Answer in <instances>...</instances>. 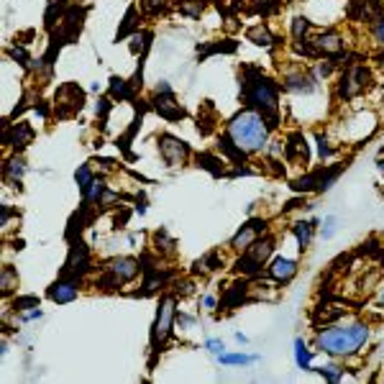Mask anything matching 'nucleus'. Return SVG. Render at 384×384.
I'll return each mask as SVG.
<instances>
[{
  "mask_svg": "<svg viewBox=\"0 0 384 384\" xmlns=\"http://www.w3.org/2000/svg\"><path fill=\"white\" fill-rule=\"evenodd\" d=\"M241 100L246 108H254L267 118L269 128H279V82L259 64H241Z\"/></svg>",
  "mask_w": 384,
  "mask_h": 384,
  "instance_id": "f257e3e1",
  "label": "nucleus"
},
{
  "mask_svg": "<svg viewBox=\"0 0 384 384\" xmlns=\"http://www.w3.org/2000/svg\"><path fill=\"white\" fill-rule=\"evenodd\" d=\"M371 328L366 320H354L346 326H323V331H318L313 338V346L320 354L331 356V359H349L356 356L359 351L369 343Z\"/></svg>",
  "mask_w": 384,
  "mask_h": 384,
  "instance_id": "f03ea898",
  "label": "nucleus"
},
{
  "mask_svg": "<svg viewBox=\"0 0 384 384\" xmlns=\"http://www.w3.org/2000/svg\"><path fill=\"white\" fill-rule=\"evenodd\" d=\"M223 134H226L238 149L246 151L249 157H254V154L267 151L271 139V128L259 110H254V108H241V110L226 123Z\"/></svg>",
  "mask_w": 384,
  "mask_h": 384,
  "instance_id": "7ed1b4c3",
  "label": "nucleus"
},
{
  "mask_svg": "<svg viewBox=\"0 0 384 384\" xmlns=\"http://www.w3.org/2000/svg\"><path fill=\"white\" fill-rule=\"evenodd\" d=\"M174 323H177V295H174V292H167V295H162V300H159L157 318H154V326H151V335H149V351H151L149 369H154V364H157V356L162 354L164 346H167V341H169L172 333H174Z\"/></svg>",
  "mask_w": 384,
  "mask_h": 384,
  "instance_id": "20e7f679",
  "label": "nucleus"
},
{
  "mask_svg": "<svg viewBox=\"0 0 384 384\" xmlns=\"http://www.w3.org/2000/svg\"><path fill=\"white\" fill-rule=\"evenodd\" d=\"M143 271L141 259H134V256H113L103 264V271L100 277L95 279V290L100 292H115L121 290L123 285H131L139 274Z\"/></svg>",
  "mask_w": 384,
  "mask_h": 384,
  "instance_id": "39448f33",
  "label": "nucleus"
},
{
  "mask_svg": "<svg viewBox=\"0 0 384 384\" xmlns=\"http://www.w3.org/2000/svg\"><path fill=\"white\" fill-rule=\"evenodd\" d=\"M274 243L277 241H274L271 233H264L262 238H256L249 249L238 254V259L233 262V271L238 277H249V279L262 277V269L274 256Z\"/></svg>",
  "mask_w": 384,
  "mask_h": 384,
  "instance_id": "423d86ee",
  "label": "nucleus"
},
{
  "mask_svg": "<svg viewBox=\"0 0 384 384\" xmlns=\"http://www.w3.org/2000/svg\"><path fill=\"white\" fill-rule=\"evenodd\" d=\"M374 87V75L366 64H343L338 82H335V98L341 103H351V100L361 98L364 93H369Z\"/></svg>",
  "mask_w": 384,
  "mask_h": 384,
  "instance_id": "0eeeda50",
  "label": "nucleus"
},
{
  "mask_svg": "<svg viewBox=\"0 0 384 384\" xmlns=\"http://www.w3.org/2000/svg\"><path fill=\"white\" fill-rule=\"evenodd\" d=\"M307 44H310L315 59L328 57V59H333L338 67H341L343 59H346V41H343V36L338 29H326L315 36H307Z\"/></svg>",
  "mask_w": 384,
  "mask_h": 384,
  "instance_id": "6e6552de",
  "label": "nucleus"
},
{
  "mask_svg": "<svg viewBox=\"0 0 384 384\" xmlns=\"http://www.w3.org/2000/svg\"><path fill=\"white\" fill-rule=\"evenodd\" d=\"M93 256L87 249L85 241H70V254H67V262L62 267V274L59 277H75V279H85L90 271H93Z\"/></svg>",
  "mask_w": 384,
  "mask_h": 384,
  "instance_id": "1a4fd4ad",
  "label": "nucleus"
},
{
  "mask_svg": "<svg viewBox=\"0 0 384 384\" xmlns=\"http://www.w3.org/2000/svg\"><path fill=\"white\" fill-rule=\"evenodd\" d=\"M85 108V90L77 82H64L54 95V115L57 118H72Z\"/></svg>",
  "mask_w": 384,
  "mask_h": 384,
  "instance_id": "9d476101",
  "label": "nucleus"
},
{
  "mask_svg": "<svg viewBox=\"0 0 384 384\" xmlns=\"http://www.w3.org/2000/svg\"><path fill=\"white\" fill-rule=\"evenodd\" d=\"M157 149H159V157L167 167L177 169V167H185L192 157V149L190 143H185L179 136H172V134H162L157 139Z\"/></svg>",
  "mask_w": 384,
  "mask_h": 384,
  "instance_id": "9b49d317",
  "label": "nucleus"
},
{
  "mask_svg": "<svg viewBox=\"0 0 384 384\" xmlns=\"http://www.w3.org/2000/svg\"><path fill=\"white\" fill-rule=\"evenodd\" d=\"M264 233H269V221H267V218H249V221L236 231L233 238L228 241V246H231L236 254H241V251L249 249L256 238H262Z\"/></svg>",
  "mask_w": 384,
  "mask_h": 384,
  "instance_id": "f8f14e48",
  "label": "nucleus"
},
{
  "mask_svg": "<svg viewBox=\"0 0 384 384\" xmlns=\"http://www.w3.org/2000/svg\"><path fill=\"white\" fill-rule=\"evenodd\" d=\"M282 90L295 95H313L320 90V79L315 77V72L297 67V70H290L282 75Z\"/></svg>",
  "mask_w": 384,
  "mask_h": 384,
  "instance_id": "ddd939ff",
  "label": "nucleus"
},
{
  "mask_svg": "<svg viewBox=\"0 0 384 384\" xmlns=\"http://www.w3.org/2000/svg\"><path fill=\"white\" fill-rule=\"evenodd\" d=\"M251 282L249 277L246 279H236V282H231V285L223 290L221 300H218V307H221V313H233V310H238L241 305H246V302H251Z\"/></svg>",
  "mask_w": 384,
  "mask_h": 384,
  "instance_id": "4468645a",
  "label": "nucleus"
},
{
  "mask_svg": "<svg viewBox=\"0 0 384 384\" xmlns=\"http://www.w3.org/2000/svg\"><path fill=\"white\" fill-rule=\"evenodd\" d=\"M34 136H36L34 126L26 121L6 123V128H3V143L11 151H15V154H23V151L29 149V143H34Z\"/></svg>",
  "mask_w": 384,
  "mask_h": 384,
  "instance_id": "2eb2a0df",
  "label": "nucleus"
},
{
  "mask_svg": "<svg viewBox=\"0 0 384 384\" xmlns=\"http://www.w3.org/2000/svg\"><path fill=\"white\" fill-rule=\"evenodd\" d=\"M300 264L295 259H287V256H271L269 264H267V277L274 282V285H290L292 279L297 277Z\"/></svg>",
  "mask_w": 384,
  "mask_h": 384,
  "instance_id": "dca6fc26",
  "label": "nucleus"
},
{
  "mask_svg": "<svg viewBox=\"0 0 384 384\" xmlns=\"http://www.w3.org/2000/svg\"><path fill=\"white\" fill-rule=\"evenodd\" d=\"M79 285L82 279H75V277H59L57 282H51L49 290H46V297L57 305H70L75 300L79 297Z\"/></svg>",
  "mask_w": 384,
  "mask_h": 384,
  "instance_id": "f3484780",
  "label": "nucleus"
},
{
  "mask_svg": "<svg viewBox=\"0 0 384 384\" xmlns=\"http://www.w3.org/2000/svg\"><path fill=\"white\" fill-rule=\"evenodd\" d=\"M382 13H384L382 0H349V8H346L349 21L356 23H374Z\"/></svg>",
  "mask_w": 384,
  "mask_h": 384,
  "instance_id": "a211bd4d",
  "label": "nucleus"
},
{
  "mask_svg": "<svg viewBox=\"0 0 384 384\" xmlns=\"http://www.w3.org/2000/svg\"><path fill=\"white\" fill-rule=\"evenodd\" d=\"M285 159L290 164H300V167L310 162V149H307V139L302 136V131H292L285 139Z\"/></svg>",
  "mask_w": 384,
  "mask_h": 384,
  "instance_id": "6ab92c4d",
  "label": "nucleus"
},
{
  "mask_svg": "<svg viewBox=\"0 0 384 384\" xmlns=\"http://www.w3.org/2000/svg\"><path fill=\"white\" fill-rule=\"evenodd\" d=\"M154 110H157L159 118L164 121H182L187 118V110L177 103V95H154Z\"/></svg>",
  "mask_w": 384,
  "mask_h": 384,
  "instance_id": "aec40b11",
  "label": "nucleus"
},
{
  "mask_svg": "<svg viewBox=\"0 0 384 384\" xmlns=\"http://www.w3.org/2000/svg\"><path fill=\"white\" fill-rule=\"evenodd\" d=\"M26 159H23V154H11V157L6 159V164H3V182L11 187H15V190H21V179L23 174H26Z\"/></svg>",
  "mask_w": 384,
  "mask_h": 384,
  "instance_id": "412c9836",
  "label": "nucleus"
},
{
  "mask_svg": "<svg viewBox=\"0 0 384 384\" xmlns=\"http://www.w3.org/2000/svg\"><path fill=\"white\" fill-rule=\"evenodd\" d=\"M318 226H320V218H310V221H295V223H292V233H295V238H297V249L302 251V254L310 249V243H313Z\"/></svg>",
  "mask_w": 384,
  "mask_h": 384,
  "instance_id": "4be33fe9",
  "label": "nucleus"
},
{
  "mask_svg": "<svg viewBox=\"0 0 384 384\" xmlns=\"http://www.w3.org/2000/svg\"><path fill=\"white\" fill-rule=\"evenodd\" d=\"M246 39H249L254 46H262V49H269V51H274V46L279 44V39L271 34L267 23H256V26L246 29Z\"/></svg>",
  "mask_w": 384,
  "mask_h": 384,
  "instance_id": "5701e85b",
  "label": "nucleus"
},
{
  "mask_svg": "<svg viewBox=\"0 0 384 384\" xmlns=\"http://www.w3.org/2000/svg\"><path fill=\"white\" fill-rule=\"evenodd\" d=\"M143 113H146V105H141L139 108V113H136V118L134 121H131V126L126 128V131H123L121 136H118V139H115V146H118V149L123 151V154H126V159H136L134 154H131V141H134V136L139 134V128H141V123H143Z\"/></svg>",
  "mask_w": 384,
  "mask_h": 384,
  "instance_id": "b1692460",
  "label": "nucleus"
},
{
  "mask_svg": "<svg viewBox=\"0 0 384 384\" xmlns=\"http://www.w3.org/2000/svg\"><path fill=\"white\" fill-rule=\"evenodd\" d=\"M108 95L113 100H118V103H136L134 85H131L128 79L118 77V75H113V77L108 79Z\"/></svg>",
  "mask_w": 384,
  "mask_h": 384,
  "instance_id": "393cba45",
  "label": "nucleus"
},
{
  "mask_svg": "<svg viewBox=\"0 0 384 384\" xmlns=\"http://www.w3.org/2000/svg\"><path fill=\"white\" fill-rule=\"evenodd\" d=\"M223 267V256L221 251H207L205 256H200L198 262L192 264V274L195 277H207V274H213V271H218Z\"/></svg>",
  "mask_w": 384,
  "mask_h": 384,
  "instance_id": "a878e982",
  "label": "nucleus"
},
{
  "mask_svg": "<svg viewBox=\"0 0 384 384\" xmlns=\"http://www.w3.org/2000/svg\"><path fill=\"white\" fill-rule=\"evenodd\" d=\"M195 164H198L200 169L210 172L213 177H226L228 174L226 167H223V159L215 157L213 151H200V154H195Z\"/></svg>",
  "mask_w": 384,
  "mask_h": 384,
  "instance_id": "bb28decb",
  "label": "nucleus"
},
{
  "mask_svg": "<svg viewBox=\"0 0 384 384\" xmlns=\"http://www.w3.org/2000/svg\"><path fill=\"white\" fill-rule=\"evenodd\" d=\"M151 246H154V251L159 256H174V251H177V241L172 238L167 228H157L151 233Z\"/></svg>",
  "mask_w": 384,
  "mask_h": 384,
  "instance_id": "cd10ccee",
  "label": "nucleus"
},
{
  "mask_svg": "<svg viewBox=\"0 0 384 384\" xmlns=\"http://www.w3.org/2000/svg\"><path fill=\"white\" fill-rule=\"evenodd\" d=\"M151 41H154V31L139 29L136 34H131V54L139 59H146V51L151 49Z\"/></svg>",
  "mask_w": 384,
  "mask_h": 384,
  "instance_id": "c85d7f7f",
  "label": "nucleus"
},
{
  "mask_svg": "<svg viewBox=\"0 0 384 384\" xmlns=\"http://www.w3.org/2000/svg\"><path fill=\"white\" fill-rule=\"evenodd\" d=\"M238 49V41L233 39H223L221 44H198V57L207 59L210 54H236Z\"/></svg>",
  "mask_w": 384,
  "mask_h": 384,
  "instance_id": "c756f323",
  "label": "nucleus"
},
{
  "mask_svg": "<svg viewBox=\"0 0 384 384\" xmlns=\"http://www.w3.org/2000/svg\"><path fill=\"white\" fill-rule=\"evenodd\" d=\"M343 315H346V310L338 305H318L313 313V323L315 326H331V323H335Z\"/></svg>",
  "mask_w": 384,
  "mask_h": 384,
  "instance_id": "7c9ffc66",
  "label": "nucleus"
},
{
  "mask_svg": "<svg viewBox=\"0 0 384 384\" xmlns=\"http://www.w3.org/2000/svg\"><path fill=\"white\" fill-rule=\"evenodd\" d=\"M136 31H139V6H128L121 26H118V34H115V41H123L126 36L136 34Z\"/></svg>",
  "mask_w": 384,
  "mask_h": 384,
  "instance_id": "2f4dec72",
  "label": "nucleus"
},
{
  "mask_svg": "<svg viewBox=\"0 0 384 384\" xmlns=\"http://www.w3.org/2000/svg\"><path fill=\"white\" fill-rule=\"evenodd\" d=\"M18 271H15V267H11V264H3V271H0V295L3 297H11L15 290H18Z\"/></svg>",
  "mask_w": 384,
  "mask_h": 384,
  "instance_id": "473e14b6",
  "label": "nucleus"
},
{
  "mask_svg": "<svg viewBox=\"0 0 384 384\" xmlns=\"http://www.w3.org/2000/svg\"><path fill=\"white\" fill-rule=\"evenodd\" d=\"M295 364L302 371H313V351L307 349L305 338H295Z\"/></svg>",
  "mask_w": 384,
  "mask_h": 384,
  "instance_id": "72a5a7b5",
  "label": "nucleus"
},
{
  "mask_svg": "<svg viewBox=\"0 0 384 384\" xmlns=\"http://www.w3.org/2000/svg\"><path fill=\"white\" fill-rule=\"evenodd\" d=\"M313 29V21H307L305 15H295L290 21V36H292V44H300L305 41L307 34Z\"/></svg>",
  "mask_w": 384,
  "mask_h": 384,
  "instance_id": "f704fd0d",
  "label": "nucleus"
},
{
  "mask_svg": "<svg viewBox=\"0 0 384 384\" xmlns=\"http://www.w3.org/2000/svg\"><path fill=\"white\" fill-rule=\"evenodd\" d=\"M262 359L259 354H243V351H238V354H226L223 351L221 356H218V361L223 364V366H249V364H256Z\"/></svg>",
  "mask_w": 384,
  "mask_h": 384,
  "instance_id": "c9c22d12",
  "label": "nucleus"
},
{
  "mask_svg": "<svg viewBox=\"0 0 384 384\" xmlns=\"http://www.w3.org/2000/svg\"><path fill=\"white\" fill-rule=\"evenodd\" d=\"M110 110H113V98H110V95L98 98V103H95V118L100 121V128H103V131L108 128V115H110Z\"/></svg>",
  "mask_w": 384,
  "mask_h": 384,
  "instance_id": "e433bc0d",
  "label": "nucleus"
},
{
  "mask_svg": "<svg viewBox=\"0 0 384 384\" xmlns=\"http://www.w3.org/2000/svg\"><path fill=\"white\" fill-rule=\"evenodd\" d=\"M39 302H41V300L36 297V295H15V297L11 300V310H13V313H23V310L39 307Z\"/></svg>",
  "mask_w": 384,
  "mask_h": 384,
  "instance_id": "4c0bfd02",
  "label": "nucleus"
},
{
  "mask_svg": "<svg viewBox=\"0 0 384 384\" xmlns=\"http://www.w3.org/2000/svg\"><path fill=\"white\" fill-rule=\"evenodd\" d=\"M177 8H179V13L187 15V18H200V15H203V8H205V0H179Z\"/></svg>",
  "mask_w": 384,
  "mask_h": 384,
  "instance_id": "58836bf2",
  "label": "nucleus"
},
{
  "mask_svg": "<svg viewBox=\"0 0 384 384\" xmlns=\"http://www.w3.org/2000/svg\"><path fill=\"white\" fill-rule=\"evenodd\" d=\"M95 179V172L90 164H82V167H77V172H75V182H77L79 192H87V187L93 185Z\"/></svg>",
  "mask_w": 384,
  "mask_h": 384,
  "instance_id": "ea45409f",
  "label": "nucleus"
},
{
  "mask_svg": "<svg viewBox=\"0 0 384 384\" xmlns=\"http://www.w3.org/2000/svg\"><path fill=\"white\" fill-rule=\"evenodd\" d=\"M315 143H318V157L323 159V162H331V159L335 157V149L331 146V139H328L323 131L315 134Z\"/></svg>",
  "mask_w": 384,
  "mask_h": 384,
  "instance_id": "a19ab883",
  "label": "nucleus"
},
{
  "mask_svg": "<svg viewBox=\"0 0 384 384\" xmlns=\"http://www.w3.org/2000/svg\"><path fill=\"white\" fill-rule=\"evenodd\" d=\"M172 3H174V0H141V8H143V13H149V15H164L169 11Z\"/></svg>",
  "mask_w": 384,
  "mask_h": 384,
  "instance_id": "79ce46f5",
  "label": "nucleus"
},
{
  "mask_svg": "<svg viewBox=\"0 0 384 384\" xmlns=\"http://www.w3.org/2000/svg\"><path fill=\"white\" fill-rule=\"evenodd\" d=\"M123 200H128V198H123L121 192H115V190H110V187H105V192H103V198H100V203H98V213H100V210H105V207L118 205V203H123ZM118 207H121V205H118Z\"/></svg>",
  "mask_w": 384,
  "mask_h": 384,
  "instance_id": "37998d69",
  "label": "nucleus"
},
{
  "mask_svg": "<svg viewBox=\"0 0 384 384\" xmlns=\"http://www.w3.org/2000/svg\"><path fill=\"white\" fill-rule=\"evenodd\" d=\"M8 57L15 59V62H18V64L23 67V70H29L31 62H34V59H31V54L26 51V46H21V44H15V46H11V49H8Z\"/></svg>",
  "mask_w": 384,
  "mask_h": 384,
  "instance_id": "c03bdc74",
  "label": "nucleus"
},
{
  "mask_svg": "<svg viewBox=\"0 0 384 384\" xmlns=\"http://www.w3.org/2000/svg\"><path fill=\"white\" fill-rule=\"evenodd\" d=\"M315 371H318L326 382H341L343 379V369L338 364H328V366H320V369H315Z\"/></svg>",
  "mask_w": 384,
  "mask_h": 384,
  "instance_id": "a18cd8bd",
  "label": "nucleus"
},
{
  "mask_svg": "<svg viewBox=\"0 0 384 384\" xmlns=\"http://www.w3.org/2000/svg\"><path fill=\"white\" fill-rule=\"evenodd\" d=\"M279 6H282V0H256L254 3V13H262V15H271V13H277Z\"/></svg>",
  "mask_w": 384,
  "mask_h": 384,
  "instance_id": "49530a36",
  "label": "nucleus"
},
{
  "mask_svg": "<svg viewBox=\"0 0 384 384\" xmlns=\"http://www.w3.org/2000/svg\"><path fill=\"white\" fill-rule=\"evenodd\" d=\"M338 231V218L335 215H328L326 221H323V228H320V236H323V241H331Z\"/></svg>",
  "mask_w": 384,
  "mask_h": 384,
  "instance_id": "de8ad7c7",
  "label": "nucleus"
},
{
  "mask_svg": "<svg viewBox=\"0 0 384 384\" xmlns=\"http://www.w3.org/2000/svg\"><path fill=\"white\" fill-rule=\"evenodd\" d=\"M335 70H338V64H335L333 59H328V62H318V64H315V77L328 79Z\"/></svg>",
  "mask_w": 384,
  "mask_h": 384,
  "instance_id": "09e8293b",
  "label": "nucleus"
},
{
  "mask_svg": "<svg viewBox=\"0 0 384 384\" xmlns=\"http://www.w3.org/2000/svg\"><path fill=\"white\" fill-rule=\"evenodd\" d=\"M192 292H195V282H192V279H177V285H174V295L187 297V295H192Z\"/></svg>",
  "mask_w": 384,
  "mask_h": 384,
  "instance_id": "8fccbe9b",
  "label": "nucleus"
},
{
  "mask_svg": "<svg viewBox=\"0 0 384 384\" xmlns=\"http://www.w3.org/2000/svg\"><path fill=\"white\" fill-rule=\"evenodd\" d=\"M371 36H374V41H377L379 46H384V13L371 23Z\"/></svg>",
  "mask_w": 384,
  "mask_h": 384,
  "instance_id": "3c124183",
  "label": "nucleus"
},
{
  "mask_svg": "<svg viewBox=\"0 0 384 384\" xmlns=\"http://www.w3.org/2000/svg\"><path fill=\"white\" fill-rule=\"evenodd\" d=\"M205 351H207V354H213V356H221L223 351H226V346H223L221 338H207V341H205Z\"/></svg>",
  "mask_w": 384,
  "mask_h": 384,
  "instance_id": "603ef678",
  "label": "nucleus"
},
{
  "mask_svg": "<svg viewBox=\"0 0 384 384\" xmlns=\"http://www.w3.org/2000/svg\"><path fill=\"white\" fill-rule=\"evenodd\" d=\"M39 318H44V313L39 310V307H31V310L18 313V320H21V323H31V320H39Z\"/></svg>",
  "mask_w": 384,
  "mask_h": 384,
  "instance_id": "864d4df0",
  "label": "nucleus"
},
{
  "mask_svg": "<svg viewBox=\"0 0 384 384\" xmlns=\"http://www.w3.org/2000/svg\"><path fill=\"white\" fill-rule=\"evenodd\" d=\"M128 218H131V210H123L121 215H115V221H113V228H115V231H121V228H126Z\"/></svg>",
  "mask_w": 384,
  "mask_h": 384,
  "instance_id": "5fc2aeb1",
  "label": "nucleus"
},
{
  "mask_svg": "<svg viewBox=\"0 0 384 384\" xmlns=\"http://www.w3.org/2000/svg\"><path fill=\"white\" fill-rule=\"evenodd\" d=\"M203 307L210 310V313H215V310H218V297H215V295H205V297H203Z\"/></svg>",
  "mask_w": 384,
  "mask_h": 384,
  "instance_id": "6e6d98bb",
  "label": "nucleus"
},
{
  "mask_svg": "<svg viewBox=\"0 0 384 384\" xmlns=\"http://www.w3.org/2000/svg\"><path fill=\"white\" fill-rule=\"evenodd\" d=\"M34 110L41 115V118H49V103H46V100H36Z\"/></svg>",
  "mask_w": 384,
  "mask_h": 384,
  "instance_id": "4d7b16f0",
  "label": "nucleus"
},
{
  "mask_svg": "<svg viewBox=\"0 0 384 384\" xmlns=\"http://www.w3.org/2000/svg\"><path fill=\"white\" fill-rule=\"evenodd\" d=\"M177 323H179V328L195 326V318H190V315H182V313H179V315H177Z\"/></svg>",
  "mask_w": 384,
  "mask_h": 384,
  "instance_id": "13d9d810",
  "label": "nucleus"
},
{
  "mask_svg": "<svg viewBox=\"0 0 384 384\" xmlns=\"http://www.w3.org/2000/svg\"><path fill=\"white\" fill-rule=\"evenodd\" d=\"M374 62H377L379 67H382V70H384V49H382V51H377V54H374Z\"/></svg>",
  "mask_w": 384,
  "mask_h": 384,
  "instance_id": "bf43d9fd",
  "label": "nucleus"
},
{
  "mask_svg": "<svg viewBox=\"0 0 384 384\" xmlns=\"http://www.w3.org/2000/svg\"><path fill=\"white\" fill-rule=\"evenodd\" d=\"M377 307H382V310H384V285H382V290H379V297H377Z\"/></svg>",
  "mask_w": 384,
  "mask_h": 384,
  "instance_id": "052dcab7",
  "label": "nucleus"
},
{
  "mask_svg": "<svg viewBox=\"0 0 384 384\" xmlns=\"http://www.w3.org/2000/svg\"><path fill=\"white\" fill-rule=\"evenodd\" d=\"M236 341L241 343V346H246V343H249V338H246L243 333H236Z\"/></svg>",
  "mask_w": 384,
  "mask_h": 384,
  "instance_id": "680f3d73",
  "label": "nucleus"
},
{
  "mask_svg": "<svg viewBox=\"0 0 384 384\" xmlns=\"http://www.w3.org/2000/svg\"><path fill=\"white\" fill-rule=\"evenodd\" d=\"M377 169L384 174V157H379V159H377Z\"/></svg>",
  "mask_w": 384,
  "mask_h": 384,
  "instance_id": "e2e57ef3",
  "label": "nucleus"
}]
</instances>
